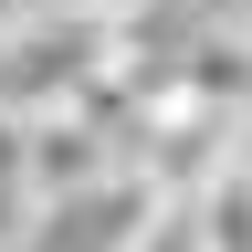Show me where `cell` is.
<instances>
[{
  "mask_svg": "<svg viewBox=\"0 0 252 252\" xmlns=\"http://www.w3.org/2000/svg\"><path fill=\"white\" fill-rule=\"evenodd\" d=\"M105 74H116V32L105 21H74V11H32L11 42H0V105L11 116H63V105H84Z\"/></svg>",
  "mask_w": 252,
  "mask_h": 252,
  "instance_id": "6da1fadb",
  "label": "cell"
},
{
  "mask_svg": "<svg viewBox=\"0 0 252 252\" xmlns=\"http://www.w3.org/2000/svg\"><path fill=\"white\" fill-rule=\"evenodd\" d=\"M137 179V158H126V137H105L84 105L63 116H32V200H94V189Z\"/></svg>",
  "mask_w": 252,
  "mask_h": 252,
  "instance_id": "7a4b0ae2",
  "label": "cell"
},
{
  "mask_svg": "<svg viewBox=\"0 0 252 252\" xmlns=\"http://www.w3.org/2000/svg\"><path fill=\"white\" fill-rule=\"evenodd\" d=\"M179 94L220 116H252V11H210L200 32H179Z\"/></svg>",
  "mask_w": 252,
  "mask_h": 252,
  "instance_id": "3957f363",
  "label": "cell"
},
{
  "mask_svg": "<svg viewBox=\"0 0 252 252\" xmlns=\"http://www.w3.org/2000/svg\"><path fill=\"white\" fill-rule=\"evenodd\" d=\"M189 220H200V252H252V147L189 200Z\"/></svg>",
  "mask_w": 252,
  "mask_h": 252,
  "instance_id": "277c9868",
  "label": "cell"
},
{
  "mask_svg": "<svg viewBox=\"0 0 252 252\" xmlns=\"http://www.w3.org/2000/svg\"><path fill=\"white\" fill-rule=\"evenodd\" d=\"M116 252H200V220H189V200H147V220H137Z\"/></svg>",
  "mask_w": 252,
  "mask_h": 252,
  "instance_id": "5b68a950",
  "label": "cell"
},
{
  "mask_svg": "<svg viewBox=\"0 0 252 252\" xmlns=\"http://www.w3.org/2000/svg\"><path fill=\"white\" fill-rule=\"evenodd\" d=\"M53 11H74V21H105V32H126V21L147 11V0H53Z\"/></svg>",
  "mask_w": 252,
  "mask_h": 252,
  "instance_id": "8992f818",
  "label": "cell"
},
{
  "mask_svg": "<svg viewBox=\"0 0 252 252\" xmlns=\"http://www.w3.org/2000/svg\"><path fill=\"white\" fill-rule=\"evenodd\" d=\"M32 220H42V200H32V189H0V252H11Z\"/></svg>",
  "mask_w": 252,
  "mask_h": 252,
  "instance_id": "52a82bcc",
  "label": "cell"
},
{
  "mask_svg": "<svg viewBox=\"0 0 252 252\" xmlns=\"http://www.w3.org/2000/svg\"><path fill=\"white\" fill-rule=\"evenodd\" d=\"M32 11H53V0H0V42H11V32H21Z\"/></svg>",
  "mask_w": 252,
  "mask_h": 252,
  "instance_id": "ba28073f",
  "label": "cell"
}]
</instances>
